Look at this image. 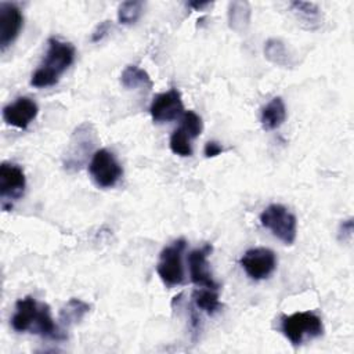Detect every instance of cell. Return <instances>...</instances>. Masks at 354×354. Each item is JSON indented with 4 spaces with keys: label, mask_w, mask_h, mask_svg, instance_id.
Returning <instances> with one entry per match:
<instances>
[{
    "label": "cell",
    "mask_w": 354,
    "mask_h": 354,
    "mask_svg": "<svg viewBox=\"0 0 354 354\" xmlns=\"http://www.w3.org/2000/svg\"><path fill=\"white\" fill-rule=\"evenodd\" d=\"M75 59V47L62 41L57 37H50L47 40L46 55L33 72L30 77V84L36 88L50 87L58 83L61 75L72 65Z\"/></svg>",
    "instance_id": "1"
},
{
    "label": "cell",
    "mask_w": 354,
    "mask_h": 354,
    "mask_svg": "<svg viewBox=\"0 0 354 354\" xmlns=\"http://www.w3.org/2000/svg\"><path fill=\"white\" fill-rule=\"evenodd\" d=\"M98 144L97 131L90 122L80 123L72 133L64 155V167L68 171H77L88 159L94 147Z\"/></svg>",
    "instance_id": "2"
},
{
    "label": "cell",
    "mask_w": 354,
    "mask_h": 354,
    "mask_svg": "<svg viewBox=\"0 0 354 354\" xmlns=\"http://www.w3.org/2000/svg\"><path fill=\"white\" fill-rule=\"evenodd\" d=\"M281 332L293 344L319 337L324 333L322 319L313 311H297L281 318Z\"/></svg>",
    "instance_id": "3"
},
{
    "label": "cell",
    "mask_w": 354,
    "mask_h": 354,
    "mask_svg": "<svg viewBox=\"0 0 354 354\" xmlns=\"http://www.w3.org/2000/svg\"><path fill=\"white\" fill-rule=\"evenodd\" d=\"M260 223L285 245H292L295 242L297 234V220L296 216L283 205L272 203L267 206L260 214Z\"/></svg>",
    "instance_id": "4"
},
{
    "label": "cell",
    "mask_w": 354,
    "mask_h": 354,
    "mask_svg": "<svg viewBox=\"0 0 354 354\" xmlns=\"http://www.w3.org/2000/svg\"><path fill=\"white\" fill-rule=\"evenodd\" d=\"M185 239L180 238L165 246L159 253L156 271L163 283L167 286H174L184 282L183 253L185 250Z\"/></svg>",
    "instance_id": "5"
},
{
    "label": "cell",
    "mask_w": 354,
    "mask_h": 354,
    "mask_svg": "<svg viewBox=\"0 0 354 354\" xmlns=\"http://www.w3.org/2000/svg\"><path fill=\"white\" fill-rule=\"evenodd\" d=\"M88 173L97 187L111 188L120 180L123 169L112 152L101 148L93 153L88 163Z\"/></svg>",
    "instance_id": "6"
},
{
    "label": "cell",
    "mask_w": 354,
    "mask_h": 354,
    "mask_svg": "<svg viewBox=\"0 0 354 354\" xmlns=\"http://www.w3.org/2000/svg\"><path fill=\"white\" fill-rule=\"evenodd\" d=\"M26 187V178L24 170L10 162L0 165V196L3 210L12 207V201L19 199L24 195Z\"/></svg>",
    "instance_id": "7"
},
{
    "label": "cell",
    "mask_w": 354,
    "mask_h": 354,
    "mask_svg": "<svg viewBox=\"0 0 354 354\" xmlns=\"http://www.w3.org/2000/svg\"><path fill=\"white\" fill-rule=\"evenodd\" d=\"M241 266L252 279L260 281L274 272L277 257L268 248H253L246 250L241 257Z\"/></svg>",
    "instance_id": "8"
},
{
    "label": "cell",
    "mask_w": 354,
    "mask_h": 354,
    "mask_svg": "<svg viewBox=\"0 0 354 354\" xmlns=\"http://www.w3.org/2000/svg\"><path fill=\"white\" fill-rule=\"evenodd\" d=\"M24 25V15L15 3H0V48L6 51L18 37Z\"/></svg>",
    "instance_id": "9"
},
{
    "label": "cell",
    "mask_w": 354,
    "mask_h": 354,
    "mask_svg": "<svg viewBox=\"0 0 354 354\" xmlns=\"http://www.w3.org/2000/svg\"><path fill=\"white\" fill-rule=\"evenodd\" d=\"M149 113L156 123L170 122L183 116L184 104L180 91L177 88H170L166 93L158 94L149 106Z\"/></svg>",
    "instance_id": "10"
},
{
    "label": "cell",
    "mask_w": 354,
    "mask_h": 354,
    "mask_svg": "<svg viewBox=\"0 0 354 354\" xmlns=\"http://www.w3.org/2000/svg\"><path fill=\"white\" fill-rule=\"evenodd\" d=\"M212 250H213V246L210 243H205L202 248L195 249L188 254L189 277L196 286L218 290L220 285L212 277V272L209 270V263H207V257L212 253Z\"/></svg>",
    "instance_id": "11"
},
{
    "label": "cell",
    "mask_w": 354,
    "mask_h": 354,
    "mask_svg": "<svg viewBox=\"0 0 354 354\" xmlns=\"http://www.w3.org/2000/svg\"><path fill=\"white\" fill-rule=\"evenodd\" d=\"M39 106L29 97H18L3 108V119L8 126L25 130L37 116Z\"/></svg>",
    "instance_id": "12"
},
{
    "label": "cell",
    "mask_w": 354,
    "mask_h": 354,
    "mask_svg": "<svg viewBox=\"0 0 354 354\" xmlns=\"http://www.w3.org/2000/svg\"><path fill=\"white\" fill-rule=\"evenodd\" d=\"M40 303L36 301L35 297L26 296L24 299H19L15 303V311L11 317V326L15 332L22 333L26 330H30L35 322V318L37 315Z\"/></svg>",
    "instance_id": "13"
},
{
    "label": "cell",
    "mask_w": 354,
    "mask_h": 354,
    "mask_svg": "<svg viewBox=\"0 0 354 354\" xmlns=\"http://www.w3.org/2000/svg\"><path fill=\"white\" fill-rule=\"evenodd\" d=\"M286 119V108L281 97H274L263 109L260 122L264 130L278 129Z\"/></svg>",
    "instance_id": "14"
},
{
    "label": "cell",
    "mask_w": 354,
    "mask_h": 354,
    "mask_svg": "<svg viewBox=\"0 0 354 354\" xmlns=\"http://www.w3.org/2000/svg\"><path fill=\"white\" fill-rule=\"evenodd\" d=\"M228 25L235 32H243L250 24V4L242 0H234L228 4Z\"/></svg>",
    "instance_id": "15"
},
{
    "label": "cell",
    "mask_w": 354,
    "mask_h": 354,
    "mask_svg": "<svg viewBox=\"0 0 354 354\" xmlns=\"http://www.w3.org/2000/svg\"><path fill=\"white\" fill-rule=\"evenodd\" d=\"M90 311V304L83 301L82 299L72 297L69 299L59 310V322L62 325L71 326L79 324L84 315Z\"/></svg>",
    "instance_id": "16"
},
{
    "label": "cell",
    "mask_w": 354,
    "mask_h": 354,
    "mask_svg": "<svg viewBox=\"0 0 354 354\" xmlns=\"http://www.w3.org/2000/svg\"><path fill=\"white\" fill-rule=\"evenodd\" d=\"M292 11L297 15V18L306 25L308 29H317L321 25L322 14L319 7L313 1H292Z\"/></svg>",
    "instance_id": "17"
},
{
    "label": "cell",
    "mask_w": 354,
    "mask_h": 354,
    "mask_svg": "<svg viewBox=\"0 0 354 354\" xmlns=\"http://www.w3.org/2000/svg\"><path fill=\"white\" fill-rule=\"evenodd\" d=\"M120 83L123 87L133 90V88H152L153 83L151 76L147 71L141 69L137 65H127L123 72L120 73Z\"/></svg>",
    "instance_id": "18"
},
{
    "label": "cell",
    "mask_w": 354,
    "mask_h": 354,
    "mask_svg": "<svg viewBox=\"0 0 354 354\" xmlns=\"http://www.w3.org/2000/svg\"><path fill=\"white\" fill-rule=\"evenodd\" d=\"M192 300L196 308L203 310L207 314H214L221 307L217 290L209 288L195 289L192 292Z\"/></svg>",
    "instance_id": "19"
},
{
    "label": "cell",
    "mask_w": 354,
    "mask_h": 354,
    "mask_svg": "<svg viewBox=\"0 0 354 354\" xmlns=\"http://www.w3.org/2000/svg\"><path fill=\"white\" fill-rule=\"evenodd\" d=\"M264 55L272 64L279 66L290 65V57L285 44L279 39H268L264 44Z\"/></svg>",
    "instance_id": "20"
},
{
    "label": "cell",
    "mask_w": 354,
    "mask_h": 354,
    "mask_svg": "<svg viewBox=\"0 0 354 354\" xmlns=\"http://www.w3.org/2000/svg\"><path fill=\"white\" fill-rule=\"evenodd\" d=\"M144 3L141 0H127L118 7V21L122 25L136 24L142 14Z\"/></svg>",
    "instance_id": "21"
},
{
    "label": "cell",
    "mask_w": 354,
    "mask_h": 354,
    "mask_svg": "<svg viewBox=\"0 0 354 354\" xmlns=\"http://www.w3.org/2000/svg\"><path fill=\"white\" fill-rule=\"evenodd\" d=\"M169 147L173 153L180 156H191L192 155V147H191V137L181 129H176L169 141Z\"/></svg>",
    "instance_id": "22"
},
{
    "label": "cell",
    "mask_w": 354,
    "mask_h": 354,
    "mask_svg": "<svg viewBox=\"0 0 354 354\" xmlns=\"http://www.w3.org/2000/svg\"><path fill=\"white\" fill-rule=\"evenodd\" d=\"M181 129L192 138H196L203 129L201 116L194 111H184L181 116Z\"/></svg>",
    "instance_id": "23"
},
{
    "label": "cell",
    "mask_w": 354,
    "mask_h": 354,
    "mask_svg": "<svg viewBox=\"0 0 354 354\" xmlns=\"http://www.w3.org/2000/svg\"><path fill=\"white\" fill-rule=\"evenodd\" d=\"M111 29H112V22L109 19H105V21L100 22L91 33V41L93 43L101 41L111 32Z\"/></svg>",
    "instance_id": "24"
},
{
    "label": "cell",
    "mask_w": 354,
    "mask_h": 354,
    "mask_svg": "<svg viewBox=\"0 0 354 354\" xmlns=\"http://www.w3.org/2000/svg\"><path fill=\"white\" fill-rule=\"evenodd\" d=\"M337 236L343 242L351 239V236H353V218H348V220H344V221L340 223Z\"/></svg>",
    "instance_id": "25"
},
{
    "label": "cell",
    "mask_w": 354,
    "mask_h": 354,
    "mask_svg": "<svg viewBox=\"0 0 354 354\" xmlns=\"http://www.w3.org/2000/svg\"><path fill=\"white\" fill-rule=\"evenodd\" d=\"M223 152V147L217 141H207L203 148V153L206 158H214Z\"/></svg>",
    "instance_id": "26"
},
{
    "label": "cell",
    "mask_w": 354,
    "mask_h": 354,
    "mask_svg": "<svg viewBox=\"0 0 354 354\" xmlns=\"http://www.w3.org/2000/svg\"><path fill=\"white\" fill-rule=\"evenodd\" d=\"M189 319H191L189 325H191V329H192L194 339H196V336L199 335V330H201V318H199V314L196 313V310L194 307H191Z\"/></svg>",
    "instance_id": "27"
},
{
    "label": "cell",
    "mask_w": 354,
    "mask_h": 354,
    "mask_svg": "<svg viewBox=\"0 0 354 354\" xmlns=\"http://www.w3.org/2000/svg\"><path fill=\"white\" fill-rule=\"evenodd\" d=\"M210 4H212L210 1H189L188 3V6L195 8V10H202V8H205V7L210 6Z\"/></svg>",
    "instance_id": "28"
}]
</instances>
